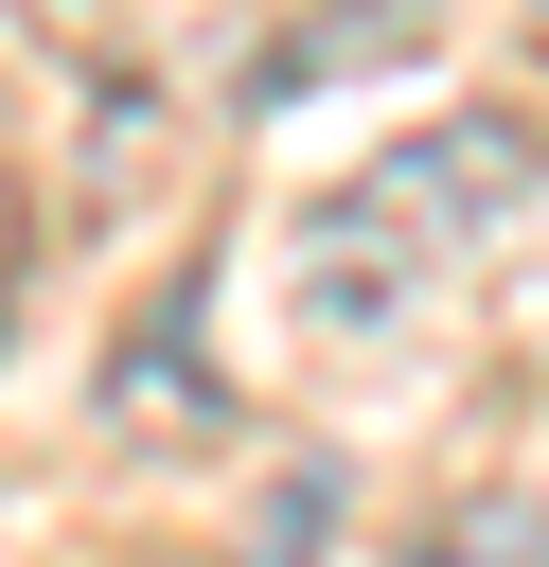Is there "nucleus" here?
<instances>
[{
    "label": "nucleus",
    "instance_id": "nucleus-3",
    "mask_svg": "<svg viewBox=\"0 0 549 567\" xmlns=\"http://www.w3.org/2000/svg\"><path fill=\"white\" fill-rule=\"evenodd\" d=\"M0 248H18V195H0Z\"/></svg>",
    "mask_w": 549,
    "mask_h": 567
},
{
    "label": "nucleus",
    "instance_id": "nucleus-1",
    "mask_svg": "<svg viewBox=\"0 0 549 567\" xmlns=\"http://www.w3.org/2000/svg\"><path fill=\"white\" fill-rule=\"evenodd\" d=\"M514 213H531V124H425V142H372V159L301 213V337H319V354L407 337Z\"/></svg>",
    "mask_w": 549,
    "mask_h": 567
},
{
    "label": "nucleus",
    "instance_id": "nucleus-2",
    "mask_svg": "<svg viewBox=\"0 0 549 567\" xmlns=\"http://www.w3.org/2000/svg\"><path fill=\"white\" fill-rule=\"evenodd\" d=\"M407 567H549V514H531V496H496V514H460V532H425Z\"/></svg>",
    "mask_w": 549,
    "mask_h": 567
}]
</instances>
